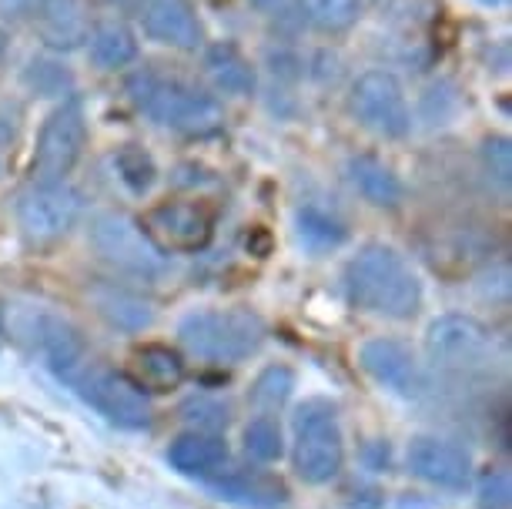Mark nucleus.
<instances>
[{
  "label": "nucleus",
  "mask_w": 512,
  "mask_h": 509,
  "mask_svg": "<svg viewBox=\"0 0 512 509\" xmlns=\"http://www.w3.org/2000/svg\"><path fill=\"white\" fill-rule=\"evenodd\" d=\"M345 292L352 305L385 315V319H409L422 302V282L412 265L382 242L362 245L345 265Z\"/></svg>",
  "instance_id": "obj_1"
},
{
  "label": "nucleus",
  "mask_w": 512,
  "mask_h": 509,
  "mask_svg": "<svg viewBox=\"0 0 512 509\" xmlns=\"http://www.w3.org/2000/svg\"><path fill=\"white\" fill-rule=\"evenodd\" d=\"M128 94L154 124L188 138H208L225 128V108L215 94L195 88L181 78H161L154 71H141L128 81Z\"/></svg>",
  "instance_id": "obj_2"
},
{
  "label": "nucleus",
  "mask_w": 512,
  "mask_h": 509,
  "mask_svg": "<svg viewBox=\"0 0 512 509\" xmlns=\"http://www.w3.org/2000/svg\"><path fill=\"white\" fill-rule=\"evenodd\" d=\"M178 335L185 349L198 359L235 366L262 349L265 322L251 309H205L185 315Z\"/></svg>",
  "instance_id": "obj_3"
},
{
  "label": "nucleus",
  "mask_w": 512,
  "mask_h": 509,
  "mask_svg": "<svg viewBox=\"0 0 512 509\" xmlns=\"http://www.w3.org/2000/svg\"><path fill=\"white\" fill-rule=\"evenodd\" d=\"M295 473L312 486H325L342 473L345 439L338 426L335 406L322 399L305 402L295 412V443H292Z\"/></svg>",
  "instance_id": "obj_4"
},
{
  "label": "nucleus",
  "mask_w": 512,
  "mask_h": 509,
  "mask_svg": "<svg viewBox=\"0 0 512 509\" xmlns=\"http://www.w3.org/2000/svg\"><path fill=\"white\" fill-rule=\"evenodd\" d=\"M67 386L88 402L94 412H101L111 426H118V429H148L151 426L148 392H141L118 369L98 366L94 359H88L71 379H67Z\"/></svg>",
  "instance_id": "obj_5"
},
{
  "label": "nucleus",
  "mask_w": 512,
  "mask_h": 509,
  "mask_svg": "<svg viewBox=\"0 0 512 509\" xmlns=\"http://www.w3.org/2000/svg\"><path fill=\"white\" fill-rule=\"evenodd\" d=\"M88 242L118 272L138 278H154L164 272V252L151 242L141 222H134L124 211H101L91 222Z\"/></svg>",
  "instance_id": "obj_6"
},
{
  "label": "nucleus",
  "mask_w": 512,
  "mask_h": 509,
  "mask_svg": "<svg viewBox=\"0 0 512 509\" xmlns=\"http://www.w3.org/2000/svg\"><path fill=\"white\" fill-rule=\"evenodd\" d=\"M88 144V114L77 98L47 114L34 144V181H67Z\"/></svg>",
  "instance_id": "obj_7"
},
{
  "label": "nucleus",
  "mask_w": 512,
  "mask_h": 509,
  "mask_svg": "<svg viewBox=\"0 0 512 509\" xmlns=\"http://www.w3.org/2000/svg\"><path fill=\"white\" fill-rule=\"evenodd\" d=\"M84 211L81 191L67 181H34L31 188L17 198V225L27 242L47 245L64 238L77 225Z\"/></svg>",
  "instance_id": "obj_8"
},
{
  "label": "nucleus",
  "mask_w": 512,
  "mask_h": 509,
  "mask_svg": "<svg viewBox=\"0 0 512 509\" xmlns=\"http://www.w3.org/2000/svg\"><path fill=\"white\" fill-rule=\"evenodd\" d=\"M349 108L355 121L365 131L379 134V138L399 141L412 131V111L405 101V91L395 74L389 71H365L359 81L352 84Z\"/></svg>",
  "instance_id": "obj_9"
},
{
  "label": "nucleus",
  "mask_w": 512,
  "mask_h": 509,
  "mask_svg": "<svg viewBox=\"0 0 512 509\" xmlns=\"http://www.w3.org/2000/svg\"><path fill=\"white\" fill-rule=\"evenodd\" d=\"M141 228L161 252L195 255L205 252L211 238H215V211L205 201H161L144 215Z\"/></svg>",
  "instance_id": "obj_10"
},
{
  "label": "nucleus",
  "mask_w": 512,
  "mask_h": 509,
  "mask_svg": "<svg viewBox=\"0 0 512 509\" xmlns=\"http://www.w3.org/2000/svg\"><path fill=\"white\" fill-rule=\"evenodd\" d=\"M432 362L442 369H456V372H472L489 359L492 339L476 319L469 315H442L429 325L425 335Z\"/></svg>",
  "instance_id": "obj_11"
},
{
  "label": "nucleus",
  "mask_w": 512,
  "mask_h": 509,
  "mask_svg": "<svg viewBox=\"0 0 512 509\" xmlns=\"http://www.w3.org/2000/svg\"><path fill=\"white\" fill-rule=\"evenodd\" d=\"M409 473L439 489H466L472 479V459L462 446L439 436H415L405 449Z\"/></svg>",
  "instance_id": "obj_12"
},
{
  "label": "nucleus",
  "mask_w": 512,
  "mask_h": 509,
  "mask_svg": "<svg viewBox=\"0 0 512 509\" xmlns=\"http://www.w3.org/2000/svg\"><path fill=\"white\" fill-rule=\"evenodd\" d=\"M141 24L154 44L175 47V51H198L205 44V27L191 0H144Z\"/></svg>",
  "instance_id": "obj_13"
},
{
  "label": "nucleus",
  "mask_w": 512,
  "mask_h": 509,
  "mask_svg": "<svg viewBox=\"0 0 512 509\" xmlns=\"http://www.w3.org/2000/svg\"><path fill=\"white\" fill-rule=\"evenodd\" d=\"M362 369L379 382V386L399 392V396H419L422 392V369L412 349L399 339H369L359 352Z\"/></svg>",
  "instance_id": "obj_14"
},
{
  "label": "nucleus",
  "mask_w": 512,
  "mask_h": 509,
  "mask_svg": "<svg viewBox=\"0 0 512 509\" xmlns=\"http://www.w3.org/2000/svg\"><path fill=\"white\" fill-rule=\"evenodd\" d=\"M34 24L51 51H74L77 44L88 41L91 14L84 0H37Z\"/></svg>",
  "instance_id": "obj_15"
},
{
  "label": "nucleus",
  "mask_w": 512,
  "mask_h": 509,
  "mask_svg": "<svg viewBox=\"0 0 512 509\" xmlns=\"http://www.w3.org/2000/svg\"><path fill=\"white\" fill-rule=\"evenodd\" d=\"M131 382L138 386L141 392H175L181 389V382H185L188 369H185V359H181V352H175L171 345L164 342H144L138 349L131 352Z\"/></svg>",
  "instance_id": "obj_16"
},
{
  "label": "nucleus",
  "mask_w": 512,
  "mask_h": 509,
  "mask_svg": "<svg viewBox=\"0 0 512 509\" xmlns=\"http://www.w3.org/2000/svg\"><path fill=\"white\" fill-rule=\"evenodd\" d=\"M34 342L47 359V366H51L64 382L71 379L84 362H88V349H84L81 335H77V329L71 322L57 319V315H37L34 319Z\"/></svg>",
  "instance_id": "obj_17"
},
{
  "label": "nucleus",
  "mask_w": 512,
  "mask_h": 509,
  "mask_svg": "<svg viewBox=\"0 0 512 509\" xmlns=\"http://www.w3.org/2000/svg\"><path fill=\"white\" fill-rule=\"evenodd\" d=\"M168 463L185 476L215 479L228 466V443L218 432H185L168 449Z\"/></svg>",
  "instance_id": "obj_18"
},
{
  "label": "nucleus",
  "mask_w": 512,
  "mask_h": 509,
  "mask_svg": "<svg viewBox=\"0 0 512 509\" xmlns=\"http://www.w3.org/2000/svg\"><path fill=\"white\" fill-rule=\"evenodd\" d=\"M205 78L225 98H248L255 91V67L235 44H211L205 51Z\"/></svg>",
  "instance_id": "obj_19"
},
{
  "label": "nucleus",
  "mask_w": 512,
  "mask_h": 509,
  "mask_svg": "<svg viewBox=\"0 0 512 509\" xmlns=\"http://www.w3.org/2000/svg\"><path fill=\"white\" fill-rule=\"evenodd\" d=\"M84 44H88L91 64L101 67V71H121V67L138 61V37H134L131 27L118 21V17L91 24L88 41Z\"/></svg>",
  "instance_id": "obj_20"
},
{
  "label": "nucleus",
  "mask_w": 512,
  "mask_h": 509,
  "mask_svg": "<svg viewBox=\"0 0 512 509\" xmlns=\"http://www.w3.org/2000/svg\"><path fill=\"white\" fill-rule=\"evenodd\" d=\"M349 181L359 195L375 208H399L405 198V185L385 161L372 155H355L349 161Z\"/></svg>",
  "instance_id": "obj_21"
},
{
  "label": "nucleus",
  "mask_w": 512,
  "mask_h": 509,
  "mask_svg": "<svg viewBox=\"0 0 512 509\" xmlns=\"http://www.w3.org/2000/svg\"><path fill=\"white\" fill-rule=\"evenodd\" d=\"M91 302L101 319H108L121 332H141L154 322V305L141 299L138 292L121 285H98L91 288Z\"/></svg>",
  "instance_id": "obj_22"
},
{
  "label": "nucleus",
  "mask_w": 512,
  "mask_h": 509,
  "mask_svg": "<svg viewBox=\"0 0 512 509\" xmlns=\"http://www.w3.org/2000/svg\"><path fill=\"white\" fill-rule=\"evenodd\" d=\"M298 242L308 252H328L345 242V225L322 208H302L298 211Z\"/></svg>",
  "instance_id": "obj_23"
},
{
  "label": "nucleus",
  "mask_w": 512,
  "mask_h": 509,
  "mask_svg": "<svg viewBox=\"0 0 512 509\" xmlns=\"http://www.w3.org/2000/svg\"><path fill=\"white\" fill-rule=\"evenodd\" d=\"M359 11L362 0H302V14L308 17V24L328 34L349 31L359 21Z\"/></svg>",
  "instance_id": "obj_24"
},
{
  "label": "nucleus",
  "mask_w": 512,
  "mask_h": 509,
  "mask_svg": "<svg viewBox=\"0 0 512 509\" xmlns=\"http://www.w3.org/2000/svg\"><path fill=\"white\" fill-rule=\"evenodd\" d=\"M295 389V372L288 366H268L255 376V382H251V402H255L258 409L272 412V409H282L288 396H292Z\"/></svg>",
  "instance_id": "obj_25"
},
{
  "label": "nucleus",
  "mask_w": 512,
  "mask_h": 509,
  "mask_svg": "<svg viewBox=\"0 0 512 509\" xmlns=\"http://www.w3.org/2000/svg\"><path fill=\"white\" fill-rule=\"evenodd\" d=\"M241 443H245V453L248 459H255V463H275V459H282V429H278V422L272 416H255L241 432Z\"/></svg>",
  "instance_id": "obj_26"
},
{
  "label": "nucleus",
  "mask_w": 512,
  "mask_h": 509,
  "mask_svg": "<svg viewBox=\"0 0 512 509\" xmlns=\"http://www.w3.org/2000/svg\"><path fill=\"white\" fill-rule=\"evenodd\" d=\"M181 419L188 422L195 432H221L231 422V406L225 399L208 396V392H198V396H188L181 402Z\"/></svg>",
  "instance_id": "obj_27"
},
{
  "label": "nucleus",
  "mask_w": 512,
  "mask_h": 509,
  "mask_svg": "<svg viewBox=\"0 0 512 509\" xmlns=\"http://www.w3.org/2000/svg\"><path fill=\"white\" fill-rule=\"evenodd\" d=\"M114 168H118V178L128 185L134 195H144L151 191V185L158 181V165L138 144H124V148L114 155Z\"/></svg>",
  "instance_id": "obj_28"
},
{
  "label": "nucleus",
  "mask_w": 512,
  "mask_h": 509,
  "mask_svg": "<svg viewBox=\"0 0 512 509\" xmlns=\"http://www.w3.org/2000/svg\"><path fill=\"white\" fill-rule=\"evenodd\" d=\"M215 489L221 493V499H238V503H245V506H275V503H282V489H275V486H265L262 479H255V483H248V479H238V476H231L228 483L225 479H218Z\"/></svg>",
  "instance_id": "obj_29"
},
{
  "label": "nucleus",
  "mask_w": 512,
  "mask_h": 509,
  "mask_svg": "<svg viewBox=\"0 0 512 509\" xmlns=\"http://www.w3.org/2000/svg\"><path fill=\"white\" fill-rule=\"evenodd\" d=\"M482 168L492 181H499L502 188H509L512 181V141L496 134V138L482 141Z\"/></svg>",
  "instance_id": "obj_30"
},
{
  "label": "nucleus",
  "mask_w": 512,
  "mask_h": 509,
  "mask_svg": "<svg viewBox=\"0 0 512 509\" xmlns=\"http://www.w3.org/2000/svg\"><path fill=\"white\" fill-rule=\"evenodd\" d=\"M479 509H512V479L502 469H492L479 479Z\"/></svg>",
  "instance_id": "obj_31"
},
{
  "label": "nucleus",
  "mask_w": 512,
  "mask_h": 509,
  "mask_svg": "<svg viewBox=\"0 0 512 509\" xmlns=\"http://www.w3.org/2000/svg\"><path fill=\"white\" fill-rule=\"evenodd\" d=\"M34 4L37 0H0V17H7V21H21V17L34 14Z\"/></svg>",
  "instance_id": "obj_32"
},
{
  "label": "nucleus",
  "mask_w": 512,
  "mask_h": 509,
  "mask_svg": "<svg viewBox=\"0 0 512 509\" xmlns=\"http://www.w3.org/2000/svg\"><path fill=\"white\" fill-rule=\"evenodd\" d=\"M104 4L118 7V11H128V14H141L144 0H104Z\"/></svg>",
  "instance_id": "obj_33"
},
{
  "label": "nucleus",
  "mask_w": 512,
  "mask_h": 509,
  "mask_svg": "<svg viewBox=\"0 0 512 509\" xmlns=\"http://www.w3.org/2000/svg\"><path fill=\"white\" fill-rule=\"evenodd\" d=\"M489 4H496V0H489Z\"/></svg>",
  "instance_id": "obj_34"
},
{
  "label": "nucleus",
  "mask_w": 512,
  "mask_h": 509,
  "mask_svg": "<svg viewBox=\"0 0 512 509\" xmlns=\"http://www.w3.org/2000/svg\"><path fill=\"white\" fill-rule=\"evenodd\" d=\"M258 4H262V0H258Z\"/></svg>",
  "instance_id": "obj_35"
}]
</instances>
